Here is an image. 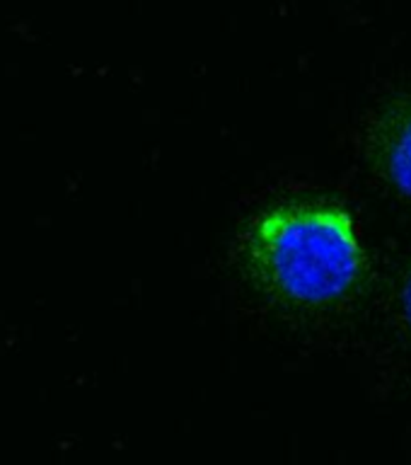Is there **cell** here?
I'll list each match as a JSON object with an SVG mask.
<instances>
[{
  "label": "cell",
  "mask_w": 411,
  "mask_h": 465,
  "mask_svg": "<svg viewBox=\"0 0 411 465\" xmlns=\"http://www.w3.org/2000/svg\"><path fill=\"white\" fill-rule=\"evenodd\" d=\"M240 254L259 289L298 308L339 303L366 269L354 216L325 199H296L259 211L242 231Z\"/></svg>",
  "instance_id": "obj_1"
},
{
  "label": "cell",
  "mask_w": 411,
  "mask_h": 465,
  "mask_svg": "<svg viewBox=\"0 0 411 465\" xmlns=\"http://www.w3.org/2000/svg\"><path fill=\"white\" fill-rule=\"evenodd\" d=\"M368 158L376 173L411 202V97L392 102L368 134Z\"/></svg>",
  "instance_id": "obj_2"
},
{
  "label": "cell",
  "mask_w": 411,
  "mask_h": 465,
  "mask_svg": "<svg viewBox=\"0 0 411 465\" xmlns=\"http://www.w3.org/2000/svg\"><path fill=\"white\" fill-rule=\"evenodd\" d=\"M399 311H402L406 327L411 330V269L406 272L402 286H399Z\"/></svg>",
  "instance_id": "obj_3"
}]
</instances>
